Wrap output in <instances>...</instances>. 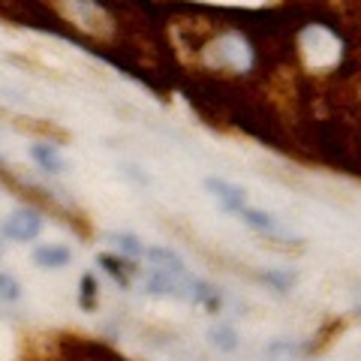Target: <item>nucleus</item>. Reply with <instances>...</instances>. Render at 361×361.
Here are the masks:
<instances>
[{
  "mask_svg": "<svg viewBox=\"0 0 361 361\" xmlns=\"http://www.w3.org/2000/svg\"><path fill=\"white\" fill-rule=\"evenodd\" d=\"M39 232H42V217L37 211H30V208L13 211L6 217V223H4V235L6 238H13V241H33Z\"/></svg>",
  "mask_w": 361,
  "mask_h": 361,
  "instance_id": "obj_1",
  "label": "nucleus"
},
{
  "mask_svg": "<svg viewBox=\"0 0 361 361\" xmlns=\"http://www.w3.org/2000/svg\"><path fill=\"white\" fill-rule=\"evenodd\" d=\"M205 187H208V193L217 199L226 211H235V214H238L241 208H247L244 190L235 187V184H229V180H223V178H205Z\"/></svg>",
  "mask_w": 361,
  "mask_h": 361,
  "instance_id": "obj_2",
  "label": "nucleus"
},
{
  "mask_svg": "<svg viewBox=\"0 0 361 361\" xmlns=\"http://www.w3.org/2000/svg\"><path fill=\"white\" fill-rule=\"evenodd\" d=\"M145 259H151L154 268L160 271H169V274H178V277H187V265L184 259H180L175 250H169V247H145Z\"/></svg>",
  "mask_w": 361,
  "mask_h": 361,
  "instance_id": "obj_3",
  "label": "nucleus"
},
{
  "mask_svg": "<svg viewBox=\"0 0 361 361\" xmlns=\"http://www.w3.org/2000/svg\"><path fill=\"white\" fill-rule=\"evenodd\" d=\"M30 157H33V163H37L39 169H45V172H51V175H61L63 169H66V160H63V154L58 151V145H33L30 148Z\"/></svg>",
  "mask_w": 361,
  "mask_h": 361,
  "instance_id": "obj_4",
  "label": "nucleus"
},
{
  "mask_svg": "<svg viewBox=\"0 0 361 361\" xmlns=\"http://www.w3.org/2000/svg\"><path fill=\"white\" fill-rule=\"evenodd\" d=\"M265 361H304V346L289 337H280L265 346Z\"/></svg>",
  "mask_w": 361,
  "mask_h": 361,
  "instance_id": "obj_5",
  "label": "nucleus"
},
{
  "mask_svg": "<svg viewBox=\"0 0 361 361\" xmlns=\"http://www.w3.org/2000/svg\"><path fill=\"white\" fill-rule=\"evenodd\" d=\"M70 259H73L70 247H61V244H45L33 253V262L39 268H63V265H70Z\"/></svg>",
  "mask_w": 361,
  "mask_h": 361,
  "instance_id": "obj_6",
  "label": "nucleus"
},
{
  "mask_svg": "<svg viewBox=\"0 0 361 361\" xmlns=\"http://www.w3.org/2000/svg\"><path fill=\"white\" fill-rule=\"evenodd\" d=\"M241 214V220L247 223V226H253V229H259V232H268V235H274V232H280V226H277V220L271 217L268 211H259V208H241L238 211Z\"/></svg>",
  "mask_w": 361,
  "mask_h": 361,
  "instance_id": "obj_7",
  "label": "nucleus"
},
{
  "mask_svg": "<svg viewBox=\"0 0 361 361\" xmlns=\"http://www.w3.org/2000/svg\"><path fill=\"white\" fill-rule=\"evenodd\" d=\"M208 337L220 353H235V349H238V334H235L232 325H214V329L208 331Z\"/></svg>",
  "mask_w": 361,
  "mask_h": 361,
  "instance_id": "obj_8",
  "label": "nucleus"
},
{
  "mask_svg": "<svg viewBox=\"0 0 361 361\" xmlns=\"http://www.w3.org/2000/svg\"><path fill=\"white\" fill-rule=\"evenodd\" d=\"M99 265H103V268L109 271L111 277L118 280V283H121L123 289L130 286V268H133L130 262H123V259H118V256H109V253H103V256H99Z\"/></svg>",
  "mask_w": 361,
  "mask_h": 361,
  "instance_id": "obj_9",
  "label": "nucleus"
},
{
  "mask_svg": "<svg viewBox=\"0 0 361 361\" xmlns=\"http://www.w3.org/2000/svg\"><path fill=\"white\" fill-rule=\"evenodd\" d=\"M109 241L115 244L121 253H127V256H133V259H139V256L145 253V244L135 238L133 232H111V235H109Z\"/></svg>",
  "mask_w": 361,
  "mask_h": 361,
  "instance_id": "obj_10",
  "label": "nucleus"
},
{
  "mask_svg": "<svg viewBox=\"0 0 361 361\" xmlns=\"http://www.w3.org/2000/svg\"><path fill=\"white\" fill-rule=\"evenodd\" d=\"M21 298V286L13 274L0 271V301H18Z\"/></svg>",
  "mask_w": 361,
  "mask_h": 361,
  "instance_id": "obj_11",
  "label": "nucleus"
},
{
  "mask_svg": "<svg viewBox=\"0 0 361 361\" xmlns=\"http://www.w3.org/2000/svg\"><path fill=\"white\" fill-rule=\"evenodd\" d=\"M97 280H94V274H85L82 277V307L85 310H94L97 307Z\"/></svg>",
  "mask_w": 361,
  "mask_h": 361,
  "instance_id": "obj_12",
  "label": "nucleus"
},
{
  "mask_svg": "<svg viewBox=\"0 0 361 361\" xmlns=\"http://www.w3.org/2000/svg\"><path fill=\"white\" fill-rule=\"evenodd\" d=\"M265 280L277 283V289H286V286L292 283V274H265Z\"/></svg>",
  "mask_w": 361,
  "mask_h": 361,
  "instance_id": "obj_13",
  "label": "nucleus"
}]
</instances>
